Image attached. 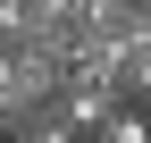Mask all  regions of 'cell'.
Wrapping results in <instances>:
<instances>
[{"instance_id":"1","label":"cell","mask_w":151,"mask_h":143,"mask_svg":"<svg viewBox=\"0 0 151 143\" xmlns=\"http://www.w3.org/2000/svg\"><path fill=\"white\" fill-rule=\"evenodd\" d=\"M0 143H76V135L59 126V110H50V101H34V110L0 118Z\"/></svg>"},{"instance_id":"2","label":"cell","mask_w":151,"mask_h":143,"mask_svg":"<svg viewBox=\"0 0 151 143\" xmlns=\"http://www.w3.org/2000/svg\"><path fill=\"white\" fill-rule=\"evenodd\" d=\"M84 143H151V110H134V101H126V110H109Z\"/></svg>"},{"instance_id":"3","label":"cell","mask_w":151,"mask_h":143,"mask_svg":"<svg viewBox=\"0 0 151 143\" xmlns=\"http://www.w3.org/2000/svg\"><path fill=\"white\" fill-rule=\"evenodd\" d=\"M118 101H134V110H151V42L118 59Z\"/></svg>"},{"instance_id":"4","label":"cell","mask_w":151,"mask_h":143,"mask_svg":"<svg viewBox=\"0 0 151 143\" xmlns=\"http://www.w3.org/2000/svg\"><path fill=\"white\" fill-rule=\"evenodd\" d=\"M17 9H25V0H0V34H9V25H17Z\"/></svg>"}]
</instances>
